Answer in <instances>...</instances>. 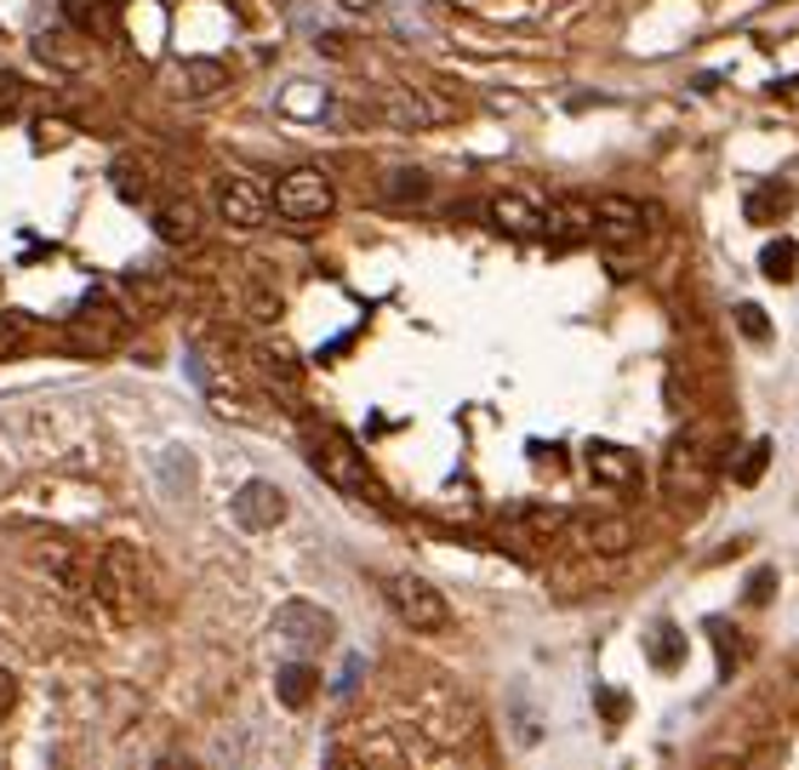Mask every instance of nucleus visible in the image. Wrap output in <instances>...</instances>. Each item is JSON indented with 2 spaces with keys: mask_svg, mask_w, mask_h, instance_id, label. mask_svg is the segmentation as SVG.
Returning a JSON list of instances; mask_svg holds the SVG:
<instances>
[{
  "mask_svg": "<svg viewBox=\"0 0 799 770\" xmlns=\"http://www.w3.org/2000/svg\"><path fill=\"white\" fill-rule=\"evenodd\" d=\"M309 462H315V474H320L331 491H343V496H354V502H372V496H377L372 462H365V451L349 440V434L326 428L320 440H315V451H309Z\"/></svg>",
  "mask_w": 799,
  "mask_h": 770,
  "instance_id": "obj_1",
  "label": "nucleus"
},
{
  "mask_svg": "<svg viewBox=\"0 0 799 770\" xmlns=\"http://www.w3.org/2000/svg\"><path fill=\"white\" fill-rule=\"evenodd\" d=\"M383 599L394 606V617L406 628H417V633H446L451 628V606L440 599V588L428 577H417V571H394L383 582Z\"/></svg>",
  "mask_w": 799,
  "mask_h": 770,
  "instance_id": "obj_2",
  "label": "nucleus"
},
{
  "mask_svg": "<svg viewBox=\"0 0 799 770\" xmlns=\"http://www.w3.org/2000/svg\"><path fill=\"white\" fill-rule=\"evenodd\" d=\"M377 115L400 131H428V126H446L457 120V104L451 97H440L435 86H388L377 97Z\"/></svg>",
  "mask_w": 799,
  "mask_h": 770,
  "instance_id": "obj_3",
  "label": "nucleus"
},
{
  "mask_svg": "<svg viewBox=\"0 0 799 770\" xmlns=\"http://www.w3.org/2000/svg\"><path fill=\"white\" fill-rule=\"evenodd\" d=\"M275 206H280L286 223H320V217H331V206H338V189H331V178L320 165H297V172L280 178Z\"/></svg>",
  "mask_w": 799,
  "mask_h": 770,
  "instance_id": "obj_4",
  "label": "nucleus"
},
{
  "mask_svg": "<svg viewBox=\"0 0 799 770\" xmlns=\"http://www.w3.org/2000/svg\"><path fill=\"white\" fill-rule=\"evenodd\" d=\"M714 480V451L703 434H680V440L669 446V457H662V485H669L674 496H703V485Z\"/></svg>",
  "mask_w": 799,
  "mask_h": 770,
  "instance_id": "obj_5",
  "label": "nucleus"
},
{
  "mask_svg": "<svg viewBox=\"0 0 799 770\" xmlns=\"http://www.w3.org/2000/svg\"><path fill=\"white\" fill-rule=\"evenodd\" d=\"M126 338V314L109 303V297H86V303L70 314V349L81 354H109Z\"/></svg>",
  "mask_w": 799,
  "mask_h": 770,
  "instance_id": "obj_6",
  "label": "nucleus"
},
{
  "mask_svg": "<svg viewBox=\"0 0 799 770\" xmlns=\"http://www.w3.org/2000/svg\"><path fill=\"white\" fill-rule=\"evenodd\" d=\"M565 537H572L583 554H599V559H617L640 543V531L635 520H622V514H577L572 525H565Z\"/></svg>",
  "mask_w": 799,
  "mask_h": 770,
  "instance_id": "obj_7",
  "label": "nucleus"
},
{
  "mask_svg": "<svg viewBox=\"0 0 799 770\" xmlns=\"http://www.w3.org/2000/svg\"><path fill=\"white\" fill-rule=\"evenodd\" d=\"M275 633H280L291 651H320V645L338 640V617L320 611V606H309V599H286L280 617H275Z\"/></svg>",
  "mask_w": 799,
  "mask_h": 770,
  "instance_id": "obj_8",
  "label": "nucleus"
},
{
  "mask_svg": "<svg viewBox=\"0 0 799 770\" xmlns=\"http://www.w3.org/2000/svg\"><path fill=\"white\" fill-rule=\"evenodd\" d=\"M594 206H599V246L628 252V246H640V240H646L651 212L640 206V200H628V194H599Z\"/></svg>",
  "mask_w": 799,
  "mask_h": 770,
  "instance_id": "obj_9",
  "label": "nucleus"
},
{
  "mask_svg": "<svg viewBox=\"0 0 799 770\" xmlns=\"http://www.w3.org/2000/svg\"><path fill=\"white\" fill-rule=\"evenodd\" d=\"M486 217H491V228H497V234H514V240H531V234H548V212L537 206V200L514 194V189L491 194V200H486Z\"/></svg>",
  "mask_w": 799,
  "mask_h": 770,
  "instance_id": "obj_10",
  "label": "nucleus"
},
{
  "mask_svg": "<svg viewBox=\"0 0 799 770\" xmlns=\"http://www.w3.org/2000/svg\"><path fill=\"white\" fill-rule=\"evenodd\" d=\"M548 240L554 246H583V240H599V206L583 194H560L548 206Z\"/></svg>",
  "mask_w": 799,
  "mask_h": 770,
  "instance_id": "obj_11",
  "label": "nucleus"
},
{
  "mask_svg": "<svg viewBox=\"0 0 799 770\" xmlns=\"http://www.w3.org/2000/svg\"><path fill=\"white\" fill-rule=\"evenodd\" d=\"M217 217H223L228 228L252 234V228L269 223V200H263V189H257L252 178H223V189H217Z\"/></svg>",
  "mask_w": 799,
  "mask_h": 770,
  "instance_id": "obj_12",
  "label": "nucleus"
},
{
  "mask_svg": "<svg viewBox=\"0 0 799 770\" xmlns=\"http://www.w3.org/2000/svg\"><path fill=\"white\" fill-rule=\"evenodd\" d=\"M235 520H241L246 531L280 525V520H286V491H280L275 480H246V485L235 491Z\"/></svg>",
  "mask_w": 799,
  "mask_h": 770,
  "instance_id": "obj_13",
  "label": "nucleus"
},
{
  "mask_svg": "<svg viewBox=\"0 0 799 770\" xmlns=\"http://www.w3.org/2000/svg\"><path fill=\"white\" fill-rule=\"evenodd\" d=\"M155 234H160L166 246H194V240H200V212H194V200H160Z\"/></svg>",
  "mask_w": 799,
  "mask_h": 770,
  "instance_id": "obj_14",
  "label": "nucleus"
},
{
  "mask_svg": "<svg viewBox=\"0 0 799 770\" xmlns=\"http://www.w3.org/2000/svg\"><path fill=\"white\" fill-rule=\"evenodd\" d=\"M588 474L599 480V485H617V491H628V485H635L640 480V462L635 457H628L622 446H588Z\"/></svg>",
  "mask_w": 799,
  "mask_h": 770,
  "instance_id": "obj_15",
  "label": "nucleus"
},
{
  "mask_svg": "<svg viewBox=\"0 0 799 770\" xmlns=\"http://www.w3.org/2000/svg\"><path fill=\"white\" fill-rule=\"evenodd\" d=\"M793 212V189L782 183V178H765L759 189H748V200H743V217L748 223H782Z\"/></svg>",
  "mask_w": 799,
  "mask_h": 770,
  "instance_id": "obj_16",
  "label": "nucleus"
},
{
  "mask_svg": "<svg viewBox=\"0 0 799 770\" xmlns=\"http://www.w3.org/2000/svg\"><path fill=\"white\" fill-rule=\"evenodd\" d=\"M178 81H183V86H178L183 97H217V92L228 86V69H223L217 57H183V63H178Z\"/></svg>",
  "mask_w": 799,
  "mask_h": 770,
  "instance_id": "obj_17",
  "label": "nucleus"
},
{
  "mask_svg": "<svg viewBox=\"0 0 799 770\" xmlns=\"http://www.w3.org/2000/svg\"><path fill=\"white\" fill-rule=\"evenodd\" d=\"M63 23L81 29V35H104V29L120 23L115 0H63Z\"/></svg>",
  "mask_w": 799,
  "mask_h": 770,
  "instance_id": "obj_18",
  "label": "nucleus"
},
{
  "mask_svg": "<svg viewBox=\"0 0 799 770\" xmlns=\"http://www.w3.org/2000/svg\"><path fill=\"white\" fill-rule=\"evenodd\" d=\"M315 691H320V674H315L309 662H286L280 674H275V696L286 702V708H309Z\"/></svg>",
  "mask_w": 799,
  "mask_h": 770,
  "instance_id": "obj_19",
  "label": "nucleus"
},
{
  "mask_svg": "<svg viewBox=\"0 0 799 770\" xmlns=\"http://www.w3.org/2000/svg\"><path fill=\"white\" fill-rule=\"evenodd\" d=\"M759 275L777 280V286L799 280V246H793V240H765V246H759Z\"/></svg>",
  "mask_w": 799,
  "mask_h": 770,
  "instance_id": "obj_20",
  "label": "nucleus"
},
{
  "mask_svg": "<svg viewBox=\"0 0 799 770\" xmlns=\"http://www.w3.org/2000/svg\"><path fill=\"white\" fill-rule=\"evenodd\" d=\"M383 194L394 200V206H423V200H428V172H417V165H400V172H388Z\"/></svg>",
  "mask_w": 799,
  "mask_h": 770,
  "instance_id": "obj_21",
  "label": "nucleus"
},
{
  "mask_svg": "<svg viewBox=\"0 0 799 770\" xmlns=\"http://www.w3.org/2000/svg\"><path fill=\"white\" fill-rule=\"evenodd\" d=\"M257 360H263V372H269L275 383H286V388H297V377H303V372H297V360H291V349H286V343H263V349H257Z\"/></svg>",
  "mask_w": 799,
  "mask_h": 770,
  "instance_id": "obj_22",
  "label": "nucleus"
},
{
  "mask_svg": "<svg viewBox=\"0 0 799 770\" xmlns=\"http://www.w3.org/2000/svg\"><path fill=\"white\" fill-rule=\"evenodd\" d=\"M126 291L143 297L149 309H166V303H172V286H166V280H149V275H126Z\"/></svg>",
  "mask_w": 799,
  "mask_h": 770,
  "instance_id": "obj_23",
  "label": "nucleus"
},
{
  "mask_svg": "<svg viewBox=\"0 0 799 770\" xmlns=\"http://www.w3.org/2000/svg\"><path fill=\"white\" fill-rule=\"evenodd\" d=\"M75 126L70 120H35V149H70Z\"/></svg>",
  "mask_w": 799,
  "mask_h": 770,
  "instance_id": "obj_24",
  "label": "nucleus"
},
{
  "mask_svg": "<svg viewBox=\"0 0 799 770\" xmlns=\"http://www.w3.org/2000/svg\"><path fill=\"white\" fill-rule=\"evenodd\" d=\"M737 325H743L748 343H765V338H771V320H765L759 303H743V309H737Z\"/></svg>",
  "mask_w": 799,
  "mask_h": 770,
  "instance_id": "obj_25",
  "label": "nucleus"
},
{
  "mask_svg": "<svg viewBox=\"0 0 799 770\" xmlns=\"http://www.w3.org/2000/svg\"><path fill=\"white\" fill-rule=\"evenodd\" d=\"M765 462H771V440H754V446H748V457H743V468H737V480H743V485H754V480L765 474Z\"/></svg>",
  "mask_w": 799,
  "mask_h": 770,
  "instance_id": "obj_26",
  "label": "nucleus"
},
{
  "mask_svg": "<svg viewBox=\"0 0 799 770\" xmlns=\"http://www.w3.org/2000/svg\"><path fill=\"white\" fill-rule=\"evenodd\" d=\"M680 651H685V645H680V633H674V628H657V640H651L657 667H674V662H680Z\"/></svg>",
  "mask_w": 799,
  "mask_h": 770,
  "instance_id": "obj_27",
  "label": "nucleus"
},
{
  "mask_svg": "<svg viewBox=\"0 0 799 770\" xmlns=\"http://www.w3.org/2000/svg\"><path fill=\"white\" fill-rule=\"evenodd\" d=\"M18 708V674H12V667H0V719H7Z\"/></svg>",
  "mask_w": 799,
  "mask_h": 770,
  "instance_id": "obj_28",
  "label": "nucleus"
},
{
  "mask_svg": "<svg viewBox=\"0 0 799 770\" xmlns=\"http://www.w3.org/2000/svg\"><path fill=\"white\" fill-rule=\"evenodd\" d=\"M18 104H23V86H18L12 75H0V120H7Z\"/></svg>",
  "mask_w": 799,
  "mask_h": 770,
  "instance_id": "obj_29",
  "label": "nucleus"
},
{
  "mask_svg": "<svg viewBox=\"0 0 799 770\" xmlns=\"http://www.w3.org/2000/svg\"><path fill=\"white\" fill-rule=\"evenodd\" d=\"M748 599H754V606H765V599H771V571H754V582H748Z\"/></svg>",
  "mask_w": 799,
  "mask_h": 770,
  "instance_id": "obj_30",
  "label": "nucleus"
},
{
  "mask_svg": "<svg viewBox=\"0 0 799 770\" xmlns=\"http://www.w3.org/2000/svg\"><path fill=\"white\" fill-rule=\"evenodd\" d=\"M320 52H331V57H343L349 46H343V35H320Z\"/></svg>",
  "mask_w": 799,
  "mask_h": 770,
  "instance_id": "obj_31",
  "label": "nucleus"
},
{
  "mask_svg": "<svg viewBox=\"0 0 799 770\" xmlns=\"http://www.w3.org/2000/svg\"><path fill=\"white\" fill-rule=\"evenodd\" d=\"M338 7H343V12H372L377 0H338Z\"/></svg>",
  "mask_w": 799,
  "mask_h": 770,
  "instance_id": "obj_32",
  "label": "nucleus"
},
{
  "mask_svg": "<svg viewBox=\"0 0 799 770\" xmlns=\"http://www.w3.org/2000/svg\"><path fill=\"white\" fill-rule=\"evenodd\" d=\"M275 7H280V0H275Z\"/></svg>",
  "mask_w": 799,
  "mask_h": 770,
  "instance_id": "obj_33",
  "label": "nucleus"
}]
</instances>
